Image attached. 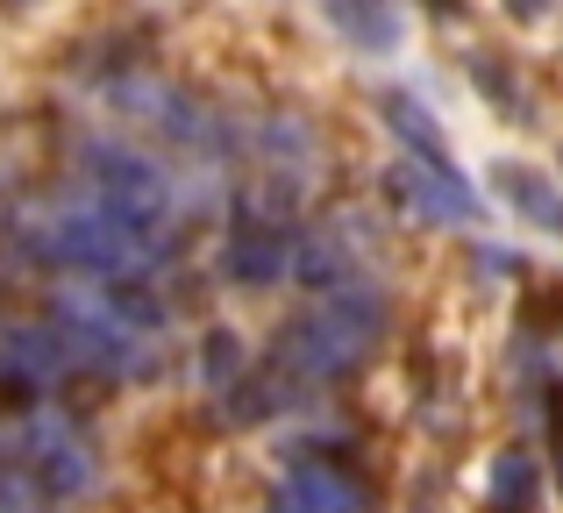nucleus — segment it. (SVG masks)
<instances>
[{"mask_svg":"<svg viewBox=\"0 0 563 513\" xmlns=\"http://www.w3.org/2000/svg\"><path fill=\"white\" fill-rule=\"evenodd\" d=\"M385 335H393V292L364 271L335 292H314L292 321H278L264 357L286 364L307 392H329V386H350V378L378 357Z\"/></svg>","mask_w":563,"mask_h":513,"instance_id":"1","label":"nucleus"},{"mask_svg":"<svg viewBox=\"0 0 563 513\" xmlns=\"http://www.w3.org/2000/svg\"><path fill=\"white\" fill-rule=\"evenodd\" d=\"M8 435H14V457H22V478H29L36 506H71L100 486V443L86 435V421L71 406L51 400L36 414H14Z\"/></svg>","mask_w":563,"mask_h":513,"instance_id":"2","label":"nucleus"},{"mask_svg":"<svg viewBox=\"0 0 563 513\" xmlns=\"http://www.w3.org/2000/svg\"><path fill=\"white\" fill-rule=\"evenodd\" d=\"M378 193L399 222H421V228H485V193L450 165H428V157H399L378 171Z\"/></svg>","mask_w":563,"mask_h":513,"instance_id":"3","label":"nucleus"},{"mask_svg":"<svg viewBox=\"0 0 563 513\" xmlns=\"http://www.w3.org/2000/svg\"><path fill=\"white\" fill-rule=\"evenodd\" d=\"M278 486H286L307 513H372L378 506V486L343 449V435H292Z\"/></svg>","mask_w":563,"mask_h":513,"instance_id":"4","label":"nucleus"},{"mask_svg":"<svg viewBox=\"0 0 563 513\" xmlns=\"http://www.w3.org/2000/svg\"><path fill=\"white\" fill-rule=\"evenodd\" d=\"M493 200L514 214V222H528V228H542V236L563 243V179L556 171H536V165H521V157H499L493 165Z\"/></svg>","mask_w":563,"mask_h":513,"instance_id":"5","label":"nucleus"},{"mask_svg":"<svg viewBox=\"0 0 563 513\" xmlns=\"http://www.w3.org/2000/svg\"><path fill=\"white\" fill-rule=\"evenodd\" d=\"M372 108H378V129L393 136V150H399V157H428V165H450V136H442V122L428 114V100H413L407 86H378Z\"/></svg>","mask_w":563,"mask_h":513,"instance_id":"6","label":"nucleus"},{"mask_svg":"<svg viewBox=\"0 0 563 513\" xmlns=\"http://www.w3.org/2000/svg\"><path fill=\"white\" fill-rule=\"evenodd\" d=\"M321 22L357 57H393L399 36H407V8L399 0H321Z\"/></svg>","mask_w":563,"mask_h":513,"instance_id":"7","label":"nucleus"},{"mask_svg":"<svg viewBox=\"0 0 563 513\" xmlns=\"http://www.w3.org/2000/svg\"><path fill=\"white\" fill-rule=\"evenodd\" d=\"M542 449L536 443H507V449H493V464H485V506L493 513H536L542 506Z\"/></svg>","mask_w":563,"mask_h":513,"instance_id":"8","label":"nucleus"},{"mask_svg":"<svg viewBox=\"0 0 563 513\" xmlns=\"http://www.w3.org/2000/svg\"><path fill=\"white\" fill-rule=\"evenodd\" d=\"M464 71H471L478 100L499 114V122H521V129H536V122H542V100H536V86L514 71V57H499V51H471V57H464Z\"/></svg>","mask_w":563,"mask_h":513,"instance_id":"9","label":"nucleus"},{"mask_svg":"<svg viewBox=\"0 0 563 513\" xmlns=\"http://www.w3.org/2000/svg\"><path fill=\"white\" fill-rule=\"evenodd\" d=\"M192 364H200V392H207V400H221L229 386H243V378H250V364H257V357H250V343L235 328H221V321H214V328L192 343Z\"/></svg>","mask_w":563,"mask_h":513,"instance_id":"10","label":"nucleus"},{"mask_svg":"<svg viewBox=\"0 0 563 513\" xmlns=\"http://www.w3.org/2000/svg\"><path fill=\"white\" fill-rule=\"evenodd\" d=\"M471 264H478V278H521L528 271L514 250H493V243H471Z\"/></svg>","mask_w":563,"mask_h":513,"instance_id":"11","label":"nucleus"},{"mask_svg":"<svg viewBox=\"0 0 563 513\" xmlns=\"http://www.w3.org/2000/svg\"><path fill=\"white\" fill-rule=\"evenodd\" d=\"M499 8H507L514 22H542V14H556L563 0H499Z\"/></svg>","mask_w":563,"mask_h":513,"instance_id":"12","label":"nucleus"},{"mask_svg":"<svg viewBox=\"0 0 563 513\" xmlns=\"http://www.w3.org/2000/svg\"><path fill=\"white\" fill-rule=\"evenodd\" d=\"M428 14H435V22H456V14H464V0H421Z\"/></svg>","mask_w":563,"mask_h":513,"instance_id":"13","label":"nucleus"},{"mask_svg":"<svg viewBox=\"0 0 563 513\" xmlns=\"http://www.w3.org/2000/svg\"><path fill=\"white\" fill-rule=\"evenodd\" d=\"M264 513H307V506H300V500H292V492H286V486H278V492H272V506H264Z\"/></svg>","mask_w":563,"mask_h":513,"instance_id":"14","label":"nucleus"},{"mask_svg":"<svg viewBox=\"0 0 563 513\" xmlns=\"http://www.w3.org/2000/svg\"><path fill=\"white\" fill-rule=\"evenodd\" d=\"M0 513H36V506H0Z\"/></svg>","mask_w":563,"mask_h":513,"instance_id":"15","label":"nucleus"},{"mask_svg":"<svg viewBox=\"0 0 563 513\" xmlns=\"http://www.w3.org/2000/svg\"><path fill=\"white\" fill-rule=\"evenodd\" d=\"M485 513H493V506H485Z\"/></svg>","mask_w":563,"mask_h":513,"instance_id":"16","label":"nucleus"},{"mask_svg":"<svg viewBox=\"0 0 563 513\" xmlns=\"http://www.w3.org/2000/svg\"><path fill=\"white\" fill-rule=\"evenodd\" d=\"M556 179H563V171H556Z\"/></svg>","mask_w":563,"mask_h":513,"instance_id":"17","label":"nucleus"}]
</instances>
